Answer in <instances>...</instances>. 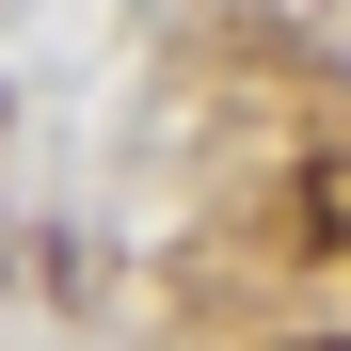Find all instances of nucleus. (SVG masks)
I'll use <instances>...</instances> for the list:
<instances>
[{
  "mask_svg": "<svg viewBox=\"0 0 351 351\" xmlns=\"http://www.w3.org/2000/svg\"><path fill=\"white\" fill-rule=\"evenodd\" d=\"M304 240H351V160H319V192H304Z\"/></svg>",
  "mask_w": 351,
  "mask_h": 351,
  "instance_id": "1",
  "label": "nucleus"
},
{
  "mask_svg": "<svg viewBox=\"0 0 351 351\" xmlns=\"http://www.w3.org/2000/svg\"><path fill=\"white\" fill-rule=\"evenodd\" d=\"M304 351H335V335H304Z\"/></svg>",
  "mask_w": 351,
  "mask_h": 351,
  "instance_id": "2",
  "label": "nucleus"
}]
</instances>
